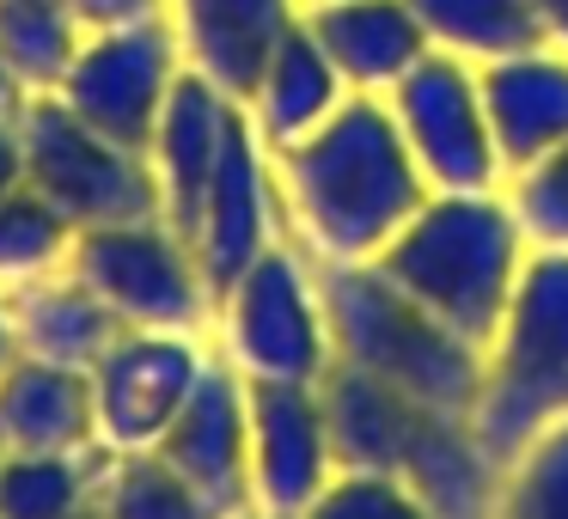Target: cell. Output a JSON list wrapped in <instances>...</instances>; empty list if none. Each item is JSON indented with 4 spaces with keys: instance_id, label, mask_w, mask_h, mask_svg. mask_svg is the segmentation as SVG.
Wrapping results in <instances>:
<instances>
[{
    "instance_id": "29",
    "label": "cell",
    "mask_w": 568,
    "mask_h": 519,
    "mask_svg": "<svg viewBox=\"0 0 568 519\" xmlns=\"http://www.w3.org/2000/svg\"><path fill=\"white\" fill-rule=\"evenodd\" d=\"M300 519H434V513L422 507V495L397 477H379V470H336L331 489H324Z\"/></svg>"
},
{
    "instance_id": "23",
    "label": "cell",
    "mask_w": 568,
    "mask_h": 519,
    "mask_svg": "<svg viewBox=\"0 0 568 519\" xmlns=\"http://www.w3.org/2000/svg\"><path fill=\"white\" fill-rule=\"evenodd\" d=\"M111 446L92 452H0V519H74L99 495Z\"/></svg>"
},
{
    "instance_id": "31",
    "label": "cell",
    "mask_w": 568,
    "mask_h": 519,
    "mask_svg": "<svg viewBox=\"0 0 568 519\" xmlns=\"http://www.w3.org/2000/svg\"><path fill=\"white\" fill-rule=\"evenodd\" d=\"M26 184V141H19V123H0V196H13Z\"/></svg>"
},
{
    "instance_id": "21",
    "label": "cell",
    "mask_w": 568,
    "mask_h": 519,
    "mask_svg": "<svg viewBox=\"0 0 568 519\" xmlns=\"http://www.w3.org/2000/svg\"><path fill=\"white\" fill-rule=\"evenodd\" d=\"M343 99H348V80L336 74V62L324 55V43L312 38L306 19H294V26L282 31V43L270 50L263 80L251 86L245 116L263 135V147L282 153V147H294V141H306Z\"/></svg>"
},
{
    "instance_id": "35",
    "label": "cell",
    "mask_w": 568,
    "mask_h": 519,
    "mask_svg": "<svg viewBox=\"0 0 568 519\" xmlns=\"http://www.w3.org/2000/svg\"><path fill=\"white\" fill-rule=\"evenodd\" d=\"M74 519H104V507H99V495H92V501H87V507H80V513H74Z\"/></svg>"
},
{
    "instance_id": "24",
    "label": "cell",
    "mask_w": 568,
    "mask_h": 519,
    "mask_svg": "<svg viewBox=\"0 0 568 519\" xmlns=\"http://www.w3.org/2000/svg\"><path fill=\"white\" fill-rule=\"evenodd\" d=\"M87 26L68 0H0V62L26 92H55L74 68Z\"/></svg>"
},
{
    "instance_id": "18",
    "label": "cell",
    "mask_w": 568,
    "mask_h": 519,
    "mask_svg": "<svg viewBox=\"0 0 568 519\" xmlns=\"http://www.w3.org/2000/svg\"><path fill=\"white\" fill-rule=\"evenodd\" d=\"M99 404L92 373L19 355L0 373V452H92Z\"/></svg>"
},
{
    "instance_id": "14",
    "label": "cell",
    "mask_w": 568,
    "mask_h": 519,
    "mask_svg": "<svg viewBox=\"0 0 568 519\" xmlns=\"http://www.w3.org/2000/svg\"><path fill=\"white\" fill-rule=\"evenodd\" d=\"M275 160L263 147V135L251 129L245 104L233 116V135H226L221 153V172L209 184V202H202V221H196V269L209 282V299H221L263 251L275 245Z\"/></svg>"
},
{
    "instance_id": "30",
    "label": "cell",
    "mask_w": 568,
    "mask_h": 519,
    "mask_svg": "<svg viewBox=\"0 0 568 519\" xmlns=\"http://www.w3.org/2000/svg\"><path fill=\"white\" fill-rule=\"evenodd\" d=\"M87 31H116V26H148L165 19V0H68Z\"/></svg>"
},
{
    "instance_id": "34",
    "label": "cell",
    "mask_w": 568,
    "mask_h": 519,
    "mask_svg": "<svg viewBox=\"0 0 568 519\" xmlns=\"http://www.w3.org/2000/svg\"><path fill=\"white\" fill-rule=\"evenodd\" d=\"M19 360V330H13V312H7V294H0V373Z\"/></svg>"
},
{
    "instance_id": "11",
    "label": "cell",
    "mask_w": 568,
    "mask_h": 519,
    "mask_svg": "<svg viewBox=\"0 0 568 519\" xmlns=\"http://www.w3.org/2000/svg\"><path fill=\"white\" fill-rule=\"evenodd\" d=\"M251 404V507L300 519L336 477V440L318 385L245 379Z\"/></svg>"
},
{
    "instance_id": "1",
    "label": "cell",
    "mask_w": 568,
    "mask_h": 519,
    "mask_svg": "<svg viewBox=\"0 0 568 519\" xmlns=\"http://www.w3.org/2000/svg\"><path fill=\"white\" fill-rule=\"evenodd\" d=\"M270 160L300 226L336 263H373L434 196L379 92H348L306 141Z\"/></svg>"
},
{
    "instance_id": "6",
    "label": "cell",
    "mask_w": 568,
    "mask_h": 519,
    "mask_svg": "<svg viewBox=\"0 0 568 519\" xmlns=\"http://www.w3.org/2000/svg\"><path fill=\"white\" fill-rule=\"evenodd\" d=\"M19 141H26V184L43 202L74 221V233L123 221H165L160 177L148 153L116 147L92 123H80L55 92H31L19 111Z\"/></svg>"
},
{
    "instance_id": "22",
    "label": "cell",
    "mask_w": 568,
    "mask_h": 519,
    "mask_svg": "<svg viewBox=\"0 0 568 519\" xmlns=\"http://www.w3.org/2000/svg\"><path fill=\"white\" fill-rule=\"evenodd\" d=\"M409 13L428 31L434 50L465 55L470 68L550 43L538 0H409Z\"/></svg>"
},
{
    "instance_id": "27",
    "label": "cell",
    "mask_w": 568,
    "mask_h": 519,
    "mask_svg": "<svg viewBox=\"0 0 568 519\" xmlns=\"http://www.w3.org/2000/svg\"><path fill=\"white\" fill-rule=\"evenodd\" d=\"M495 519H568V421L544 428L507 465Z\"/></svg>"
},
{
    "instance_id": "17",
    "label": "cell",
    "mask_w": 568,
    "mask_h": 519,
    "mask_svg": "<svg viewBox=\"0 0 568 519\" xmlns=\"http://www.w3.org/2000/svg\"><path fill=\"white\" fill-rule=\"evenodd\" d=\"M300 19L324 43L348 92H379L385 99L434 50L428 31L409 13V0H324V7H300Z\"/></svg>"
},
{
    "instance_id": "26",
    "label": "cell",
    "mask_w": 568,
    "mask_h": 519,
    "mask_svg": "<svg viewBox=\"0 0 568 519\" xmlns=\"http://www.w3.org/2000/svg\"><path fill=\"white\" fill-rule=\"evenodd\" d=\"M68 251H74V221L55 202H43L31 184L0 196V282L7 287L68 269Z\"/></svg>"
},
{
    "instance_id": "16",
    "label": "cell",
    "mask_w": 568,
    "mask_h": 519,
    "mask_svg": "<svg viewBox=\"0 0 568 519\" xmlns=\"http://www.w3.org/2000/svg\"><path fill=\"white\" fill-rule=\"evenodd\" d=\"M477 86H483L501 172H526V165H538L550 147L568 141V55H556L550 43L483 62Z\"/></svg>"
},
{
    "instance_id": "12",
    "label": "cell",
    "mask_w": 568,
    "mask_h": 519,
    "mask_svg": "<svg viewBox=\"0 0 568 519\" xmlns=\"http://www.w3.org/2000/svg\"><path fill=\"white\" fill-rule=\"evenodd\" d=\"M202 367H209V355L190 343V330H123L111 355L92 367L99 446H111V452L160 446L184 397L196 391Z\"/></svg>"
},
{
    "instance_id": "25",
    "label": "cell",
    "mask_w": 568,
    "mask_h": 519,
    "mask_svg": "<svg viewBox=\"0 0 568 519\" xmlns=\"http://www.w3.org/2000/svg\"><path fill=\"white\" fill-rule=\"evenodd\" d=\"M104 519H221L160 452H111L99 477Z\"/></svg>"
},
{
    "instance_id": "5",
    "label": "cell",
    "mask_w": 568,
    "mask_h": 519,
    "mask_svg": "<svg viewBox=\"0 0 568 519\" xmlns=\"http://www.w3.org/2000/svg\"><path fill=\"white\" fill-rule=\"evenodd\" d=\"M556 421H568V251L531 245L501 330L483 348L470 428L501 465H514Z\"/></svg>"
},
{
    "instance_id": "33",
    "label": "cell",
    "mask_w": 568,
    "mask_h": 519,
    "mask_svg": "<svg viewBox=\"0 0 568 519\" xmlns=\"http://www.w3.org/2000/svg\"><path fill=\"white\" fill-rule=\"evenodd\" d=\"M538 13H544L550 43H562V50H568V0H538Z\"/></svg>"
},
{
    "instance_id": "7",
    "label": "cell",
    "mask_w": 568,
    "mask_h": 519,
    "mask_svg": "<svg viewBox=\"0 0 568 519\" xmlns=\"http://www.w3.org/2000/svg\"><path fill=\"white\" fill-rule=\"evenodd\" d=\"M221 306H226V360L245 379L324 385V373L336 367L318 282L287 245L263 251L221 294Z\"/></svg>"
},
{
    "instance_id": "10",
    "label": "cell",
    "mask_w": 568,
    "mask_h": 519,
    "mask_svg": "<svg viewBox=\"0 0 568 519\" xmlns=\"http://www.w3.org/2000/svg\"><path fill=\"white\" fill-rule=\"evenodd\" d=\"M385 104H392L404 147L416 153L428 190H495L501 153H495V135H489L477 68L465 55L428 50L385 92Z\"/></svg>"
},
{
    "instance_id": "4",
    "label": "cell",
    "mask_w": 568,
    "mask_h": 519,
    "mask_svg": "<svg viewBox=\"0 0 568 519\" xmlns=\"http://www.w3.org/2000/svg\"><path fill=\"white\" fill-rule=\"evenodd\" d=\"M318 299L331 324V348L343 367L392 385L428 409L470 416L483 391V348L446 330L428 306L404 294L379 263H336L324 257Z\"/></svg>"
},
{
    "instance_id": "15",
    "label": "cell",
    "mask_w": 568,
    "mask_h": 519,
    "mask_svg": "<svg viewBox=\"0 0 568 519\" xmlns=\"http://www.w3.org/2000/svg\"><path fill=\"white\" fill-rule=\"evenodd\" d=\"M233 116H239V99L221 92L209 74L184 68L165 99V116L153 129V177H160V202H165V226L184 238H196V221H202V202H209V184L221 172V153H226V135H233Z\"/></svg>"
},
{
    "instance_id": "13",
    "label": "cell",
    "mask_w": 568,
    "mask_h": 519,
    "mask_svg": "<svg viewBox=\"0 0 568 519\" xmlns=\"http://www.w3.org/2000/svg\"><path fill=\"white\" fill-rule=\"evenodd\" d=\"M153 452L202 495L221 519L251 513V404L245 373L233 360H209L196 391L172 416Z\"/></svg>"
},
{
    "instance_id": "28",
    "label": "cell",
    "mask_w": 568,
    "mask_h": 519,
    "mask_svg": "<svg viewBox=\"0 0 568 519\" xmlns=\"http://www.w3.org/2000/svg\"><path fill=\"white\" fill-rule=\"evenodd\" d=\"M507 202H514V214H519L531 245L568 251V141L550 147L538 165L514 172V196Z\"/></svg>"
},
{
    "instance_id": "20",
    "label": "cell",
    "mask_w": 568,
    "mask_h": 519,
    "mask_svg": "<svg viewBox=\"0 0 568 519\" xmlns=\"http://www.w3.org/2000/svg\"><path fill=\"white\" fill-rule=\"evenodd\" d=\"M7 312H13V330H19V355L80 367V373L99 367L111 355V343L129 330L74 269H50L38 282H19L7 294Z\"/></svg>"
},
{
    "instance_id": "37",
    "label": "cell",
    "mask_w": 568,
    "mask_h": 519,
    "mask_svg": "<svg viewBox=\"0 0 568 519\" xmlns=\"http://www.w3.org/2000/svg\"><path fill=\"white\" fill-rule=\"evenodd\" d=\"M300 7H324V0H300Z\"/></svg>"
},
{
    "instance_id": "9",
    "label": "cell",
    "mask_w": 568,
    "mask_h": 519,
    "mask_svg": "<svg viewBox=\"0 0 568 519\" xmlns=\"http://www.w3.org/2000/svg\"><path fill=\"white\" fill-rule=\"evenodd\" d=\"M190 68L184 38H172L165 19H148V26H116V31H87L68 80L55 86V99L92 123L99 135H111L116 147L148 153L153 129L165 116V99H172L178 74Z\"/></svg>"
},
{
    "instance_id": "3",
    "label": "cell",
    "mask_w": 568,
    "mask_h": 519,
    "mask_svg": "<svg viewBox=\"0 0 568 519\" xmlns=\"http://www.w3.org/2000/svg\"><path fill=\"white\" fill-rule=\"evenodd\" d=\"M526 257L531 238L514 202H501L495 190H434L373 263L446 330L489 348Z\"/></svg>"
},
{
    "instance_id": "2",
    "label": "cell",
    "mask_w": 568,
    "mask_h": 519,
    "mask_svg": "<svg viewBox=\"0 0 568 519\" xmlns=\"http://www.w3.org/2000/svg\"><path fill=\"white\" fill-rule=\"evenodd\" d=\"M318 391L336 440V470H379L409 482L434 519H495L507 465L477 440L470 416L428 409L343 360L324 373Z\"/></svg>"
},
{
    "instance_id": "32",
    "label": "cell",
    "mask_w": 568,
    "mask_h": 519,
    "mask_svg": "<svg viewBox=\"0 0 568 519\" xmlns=\"http://www.w3.org/2000/svg\"><path fill=\"white\" fill-rule=\"evenodd\" d=\"M26 99L31 92L19 86V74L7 62H0V123H19V111H26Z\"/></svg>"
},
{
    "instance_id": "19",
    "label": "cell",
    "mask_w": 568,
    "mask_h": 519,
    "mask_svg": "<svg viewBox=\"0 0 568 519\" xmlns=\"http://www.w3.org/2000/svg\"><path fill=\"white\" fill-rule=\"evenodd\" d=\"M300 19V0H178L184 55L196 74H209L239 104L270 68V50Z\"/></svg>"
},
{
    "instance_id": "8",
    "label": "cell",
    "mask_w": 568,
    "mask_h": 519,
    "mask_svg": "<svg viewBox=\"0 0 568 519\" xmlns=\"http://www.w3.org/2000/svg\"><path fill=\"white\" fill-rule=\"evenodd\" d=\"M68 269L129 324V330H190L209 306L196 251L165 221H123L74 233Z\"/></svg>"
},
{
    "instance_id": "36",
    "label": "cell",
    "mask_w": 568,
    "mask_h": 519,
    "mask_svg": "<svg viewBox=\"0 0 568 519\" xmlns=\"http://www.w3.org/2000/svg\"><path fill=\"white\" fill-rule=\"evenodd\" d=\"M239 519H275V513H263V507H251V513H239Z\"/></svg>"
}]
</instances>
